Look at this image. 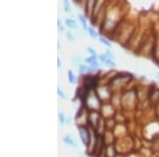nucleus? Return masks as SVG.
I'll list each match as a JSON object with an SVG mask.
<instances>
[{
  "mask_svg": "<svg viewBox=\"0 0 159 157\" xmlns=\"http://www.w3.org/2000/svg\"><path fill=\"white\" fill-rule=\"evenodd\" d=\"M87 51H89V52L92 54V56H97V52L91 47H87Z\"/></svg>",
  "mask_w": 159,
  "mask_h": 157,
  "instance_id": "obj_14",
  "label": "nucleus"
},
{
  "mask_svg": "<svg viewBox=\"0 0 159 157\" xmlns=\"http://www.w3.org/2000/svg\"><path fill=\"white\" fill-rule=\"evenodd\" d=\"M106 56H108V58H110V60H112V58H114V60H115V55H114V53H111V52H110V51H108V50L106 51Z\"/></svg>",
  "mask_w": 159,
  "mask_h": 157,
  "instance_id": "obj_15",
  "label": "nucleus"
},
{
  "mask_svg": "<svg viewBox=\"0 0 159 157\" xmlns=\"http://www.w3.org/2000/svg\"><path fill=\"white\" fill-rule=\"evenodd\" d=\"M103 64H105V65H107V66H110V67H115L116 66V63H115L114 61L112 60H110V58H108L106 56V58H105V60H104V63Z\"/></svg>",
  "mask_w": 159,
  "mask_h": 157,
  "instance_id": "obj_5",
  "label": "nucleus"
},
{
  "mask_svg": "<svg viewBox=\"0 0 159 157\" xmlns=\"http://www.w3.org/2000/svg\"><path fill=\"white\" fill-rule=\"evenodd\" d=\"M85 63L88 64L90 67H93V68H96V67H99V63L98 61H97V56H91V58H88L85 60Z\"/></svg>",
  "mask_w": 159,
  "mask_h": 157,
  "instance_id": "obj_2",
  "label": "nucleus"
},
{
  "mask_svg": "<svg viewBox=\"0 0 159 157\" xmlns=\"http://www.w3.org/2000/svg\"><path fill=\"white\" fill-rule=\"evenodd\" d=\"M64 9H65L66 13H70L71 12L70 3H69V1H67V0H65V1H64Z\"/></svg>",
  "mask_w": 159,
  "mask_h": 157,
  "instance_id": "obj_7",
  "label": "nucleus"
},
{
  "mask_svg": "<svg viewBox=\"0 0 159 157\" xmlns=\"http://www.w3.org/2000/svg\"><path fill=\"white\" fill-rule=\"evenodd\" d=\"M87 31H88V33H89V35H90V37H92V38H97V33L94 32V30L92 29V28L88 27V29H87Z\"/></svg>",
  "mask_w": 159,
  "mask_h": 157,
  "instance_id": "obj_9",
  "label": "nucleus"
},
{
  "mask_svg": "<svg viewBox=\"0 0 159 157\" xmlns=\"http://www.w3.org/2000/svg\"><path fill=\"white\" fill-rule=\"evenodd\" d=\"M79 133H80V135H81V139H82V141H83V143L85 145H87L89 143V133H88V131H87L86 128H84V127H80L79 128Z\"/></svg>",
  "mask_w": 159,
  "mask_h": 157,
  "instance_id": "obj_1",
  "label": "nucleus"
},
{
  "mask_svg": "<svg viewBox=\"0 0 159 157\" xmlns=\"http://www.w3.org/2000/svg\"><path fill=\"white\" fill-rule=\"evenodd\" d=\"M63 140H64V142L67 143L68 145H71V146H73V148H75V146H76L75 141L73 140L71 136H68V135H67V136H65V137L63 138Z\"/></svg>",
  "mask_w": 159,
  "mask_h": 157,
  "instance_id": "obj_3",
  "label": "nucleus"
},
{
  "mask_svg": "<svg viewBox=\"0 0 159 157\" xmlns=\"http://www.w3.org/2000/svg\"><path fill=\"white\" fill-rule=\"evenodd\" d=\"M100 42H101L102 44H103V45H105V46H107V47L108 48H110L111 47V44H110L108 40L107 39H105L104 37H100Z\"/></svg>",
  "mask_w": 159,
  "mask_h": 157,
  "instance_id": "obj_10",
  "label": "nucleus"
},
{
  "mask_svg": "<svg viewBox=\"0 0 159 157\" xmlns=\"http://www.w3.org/2000/svg\"><path fill=\"white\" fill-rule=\"evenodd\" d=\"M66 25H67L69 28H71V29H76V24H75V21H74L73 19L67 18V19H66Z\"/></svg>",
  "mask_w": 159,
  "mask_h": 157,
  "instance_id": "obj_4",
  "label": "nucleus"
},
{
  "mask_svg": "<svg viewBox=\"0 0 159 157\" xmlns=\"http://www.w3.org/2000/svg\"><path fill=\"white\" fill-rule=\"evenodd\" d=\"M57 94H58V96H60V97L61 98V99H64V100L67 99V97H66V95L61 90V88H57Z\"/></svg>",
  "mask_w": 159,
  "mask_h": 157,
  "instance_id": "obj_12",
  "label": "nucleus"
},
{
  "mask_svg": "<svg viewBox=\"0 0 159 157\" xmlns=\"http://www.w3.org/2000/svg\"><path fill=\"white\" fill-rule=\"evenodd\" d=\"M58 119H60V122L61 124L66 123V119H65V116H64L63 113H58Z\"/></svg>",
  "mask_w": 159,
  "mask_h": 157,
  "instance_id": "obj_11",
  "label": "nucleus"
},
{
  "mask_svg": "<svg viewBox=\"0 0 159 157\" xmlns=\"http://www.w3.org/2000/svg\"><path fill=\"white\" fill-rule=\"evenodd\" d=\"M66 123H68V124H70V123H71V120H70V119H66Z\"/></svg>",
  "mask_w": 159,
  "mask_h": 157,
  "instance_id": "obj_19",
  "label": "nucleus"
},
{
  "mask_svg": "<svg viewBox=\"0 0 159 157\" xmlns=\"http://www.w3.org/2000/svg\"><path fill=\"white\" fill-rule=\"evenodd\" d=\"M79 157H83V156H82L81 154H79Z\"/></svg>",
  "mask_w": 159,
  "mask_h": 157,
  "instance_id": "obj_21",
  "label": "nucleus"
},
{
  "mask_svg": "<svg viewBox=\"0 0 159 157\" xmlns=\"http://www.w3.org/2000/svg\"><path fill=\"white\" fill-rule=\"evenodd\" d=\"M79 68H80V70L82 71V72H84V71H86V70H88V67H86V66H84V65H79Z\"/></svg>",
  "mask_w": 159,
  "mask_h": 157,
  "instance_id": "obj_16",
  "label": "nucleus"
},
{
  "mask_svg": "<svg viewBox=\"0 0 159 157\" xmlns=\"http://www.w3.org/2000/svg\"><path fill=\"white\" fill-rule=\"evenodd\" d=\"M57 67H58V68L61 67V60H60V58L57 60Z\"/></svg>",
  "mask_w": 159,
  "mask_h": 157,
  "instance_id": "obj_18",
  "label": "nucleus"
},
{
  "mask_svg": "<svg viewBox=\"0 0 159 157\" xmlns=\"http://www.w3.org/2000/svg\"><path fill=\"white\" fill-rule=\"evenodd\" d=\"M155 74H156V76H158V79H159V72H156Z\"/></svg>",
  "mask_w": 159,
  "mask_h": 157,
  "instance_id": "obj_20",
  "label": "nucleus"
},
{
  "mask_svg": "<svg viewBox=\"0 0 159 157\" xmlns=\"http://www.w3.org/2000/svg\"><path fill=\"white\" fill-rule=\"evenodd\" d=\"M57 25H58L57 29H58V31H60V32H61H61H63V31H65V28H64L63 25H61V20H58V21H57Z\"/></svg>",
  "mask_w": 159,
  "mask_h": 157,
  "instance_id": "obj_17",
  "label": "nucleus"
},
{
  "mask_svg": "<svg viewBox=\"0 0 159 157\" xmlns=\"http://www.w3.org/2000/svg\"><path fill=\"white\" fill-rule=\"evenodd\" d=\"M66 36H67V39L68 40H70V42H74V36H73V34H71L70 32L66 33Z\"/></svg>",
  "mask_w": 159,
  "mask_h": 157,
  "instance_id": "obj_13",
  "label": "nucleus"
},
{
  "mask_svg": "<svg viewBox=\"0 0 159 157\" xmlns=\"http://www.w3.org/2000/svg\"><path fill=\"white\" fill-rule=\"evenodd\" d=\"M79 19H80V21L82 22V25H83V28H84V29H85V30L88 29V27H87V24H86V20H85V18H84L83 15L79 14Z\"/></svg>",
  "mask_w": 159,
  "mask_h": 157,
  "instance_id": "obj_6",
  "label": "nucleus"
},
{
  "mask_svg": "<svg viewBox=\"0 0 159 157\" xmlns=\"http://www.w3.org/2000/svg\"><path fill=\"white\" fill-rule=\"evenodd\" d=\"M68 76H69V82H70L71 84L75 83V76H74V74L72 73V71H70V70L68 71Z\"/></svg>",
  "mask_w": 159,
  "mask_h": 157,
  "instance_id": "obj_8",
  "label": "nucleus"
}]
</instances>
